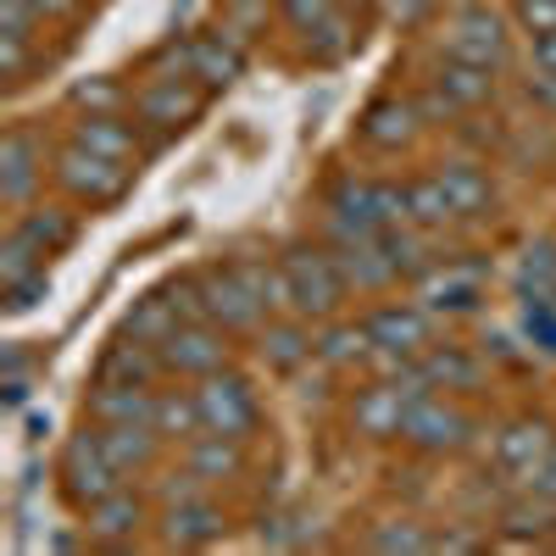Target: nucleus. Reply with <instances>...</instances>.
I'll use <instances>...</instances> for the list:
<instances>
[{"label": "nucleus", "mask_w": 556, "mask_h": 556, "mask_svg": "<svg viewBox=\"0 0 556 556\" xmlns=\"http://www.w3.org/2000/svg\"><path fill=\"white\" fill-rule=\"evenodd\" d=\"M278 273H285V312H295L306 323H329L351 301V285H345L329 240H290L278 251Z\"/></svg>", "instance_id": "f257e3e1"}, {"label": "nucleus", "mask_w": 556, "mask_h": 556, "mask_svg": "<svg viewBox=\"0 0 556 556\" xmlns=\"http://www.w3.org/2000/svg\"><path fill=\"white\" fill-rule=\"evenodd\" d=\"M479 440V417L462 395L445 390H424L406 406V424H401V445L417 456H462Z\"/></svg>", "instance_id": "f03ea898"}, {"label": "nucleus", "mask_w": 556, "mask_h": 556, "mask_svg": "<svg viewBox=\"0 0 556 556\" xmlns=\"http://www.w3.org/2000/svg\"><path fill=\"white\" fill-rule=\"evenodd\" d=\"M323 217L384 235V228L406 223V184L401 178H374V173H340L329 190H323Z\"/></svg>", "instance_id": "7ed1b4c3"}, {"label": "nucleus", "mask_w": 556, "mask_h": 556, "mask_svg": "<svg viewBox=\"0 0 556 556\" xmlns=\"http://www.w3.org/2000/svg\"><path fill=\"white\" fill-rule=\"evenodd\" d=\"M134 173L128 162H112L101 151H84V146H56V162H51V178H56V190L62 201H73L78 212H106L117 206L128 190H134Z\"/></svg>", "instance_id": "20e7f679"}, {"label": "nucleus", "mask_w": 556, "mask_h": 556, "mask_svg": "<svg viewBox=\"0 0 556 556\" xmlns=\"http://www.w3.org/2000/svg\"><path fill=\"white\" fill-rule=\"evenodd\" d=\"M323 240H329V251H334V262L345 273V285H351V295L374 301V295H395L401 290V267H395L384 235H374V228H345V223L323 217Z\"/></svg>", "instance_id": "39448f33"}, {"label": "nucleus", "mask_w": 556, "mask_h": 556, "mask_svg": "<svg viewBox=\"0 0 556 556\" xmlns=\"http://www.w3.org/2000/svg\"><path fill=\"white\" fill-rule=\"evenodd\" d=\"M206 106V89L195 78H184V73H151L146 84L134 89V101H128V117L146 128L151 146H162V139L184 134Z\"/></svg>", "instance_id": "423d86ee"}, {"label": "nucleus", "mask_w": 556, "mask_h": 556, "mask_svg": "<svg viewBox=\"0 0 556 556\" xmlns=\"http://www.w3.org/2000/svg\"><path fill=\"white\" fill-rule=\"evenodd\" d=\"M117 484H128V479L112 468L96 424H84L78 434L62 440V451H56V490H62V501L73 506V513H89V506H96L101 495H112Z\"/></svg>", "instance_id": "0eeeda50"}, {"label": "nucleus", "mask_w": 556, "mask_h": 556, "mask_svg": "<svg viewBox=\"0 0 556 556\" xmlns=\"http://www.w3.org/2000/svg\"><path fill=\"white\" fill-rule=\"evenodd\" d=\"M195 401H201V424L206 434H228V440H256L262 424H267V412H262V395L256 384L240 374V367H223V374L201 379L195 384Z\"/></svg>", "instance_id": "6e6552de"}, {"label": "nucleus", "mask_w": 556, "mask_h": 556, "mask_svg": "<svg viewBox=\"0 0 556 556\" xmlns=\"http://www.w3.org/2000/svg\"><path fill=\"white\" fill-rule=\"evenodd\" d=\"M362 329H367V340H374V356H401V362H417L440 334V317L424 306V301H374L362 312ZM367 356V362H374Z\"/></svg>", "instance_id": "1a4fd4ad"}, {"label": "nucleus", "mask_w": 556, "mask_h": 556, "mask_svg": "<svg viewBox=\"0 0 556 556\" xmlns=\"http://www.w3.org/2000/svg\"><path fill=\"white\" fill-rule=\"evenodd\" d=\"M51 162H56L51 139H45L34 123H12L7 134H0V206H7V212L34 206Z\"/></svg>", "instance_id": "9d476101"}, {"label": "nucleus", "mask_w": 556, "mask_h": 556, "mask_svg": "<svg viewBox=\"0 0 556 556\" xmlns=\"http://www.w3.org/2000/svg\"><path fill=\"white\" fill-rule=\"evenodd\" d=\"M445 56H462V62L506 73V62H513V12H495L490 0L456 7V17L445 28Z\"/></svg>", "instance_id": "9b49d317"}, {"label": "nucleus", "mask_w": 556, "mask_h": 556, "mask_svg": "<svg viewBox=\"0 0 556 556\" xmlns=\"http://www.w3.org/2000/svg\"><path fill=\"white\" fill-rule=\"evenodd\" d=\"M412 295L424 301L440 323H462V317H479L490 301V278L479 262H462V256H440L424 278L412 285Z\"/></svg>", "instance_id": "f8f14e48"}, {"label": "nucleus", "mask_w": 556, "mask_h": 556, "mask_svg": "<svg viewBox=\"0 0 556 556\" xmlns=\"http://www.w3.org/2000/svg\"><path fill=\"white\" fill-rule=\"evenodd\" d=\"M162 367L178 384H201V379L223 374V367H235V334L206 323V317L178 323V329L162 340Z\"/></svg>", "instance_id": "ddd939ff"}, {"label": "nucleus", "mask_w": 556, "mask_h": 556, "mask_svg": "<svg viewBox=\"0 0 556 556\" xmlns=\"http://www.w3.org/2000/svg\"><path fill=\"white\" fill-rule=\"evenodd\" d=\"M84 518V540L101 545V551H134L139 534H146L156 523V501L151 490H134V484H117L112 495H101Z\"/></svg>", "instance_id": "4468645a"}, {"label": "nucleus", "mask_w": 556, "mask_h": 556, "mask_svg": "<svg viewBox=\"0 0 556 556\" xmlns=\"http://www.w3.org/2000/svg\"><path fill=\"white\" fill-rule=\"evenodd\" d=\"M551 451H556V429H551V417H534V412L506 417V424L495 429V440H490L495 473H501V479H513L518 490L534 484V473L545 468V456H551Z\"/></svg>", "instance_id": "2eb2a0df"}, {"label": "nucleus", "mask_w": 556, "mask_h": 556, "mask_svg": "<svg viewBox=\"0 0 556 556\" xmlns=\"http://www.w3.org/2000/svg\"><path fill=\"white\" fill-rule=\"evenodd\" d=\"M434 178H440V190H445V201H451L456 228L495 223V212H501V184H495V173H490L484 156H451V162L434 167Z\"/></svg>", "instance_id": "dca6fc26"}, {"label": "nucleus", "mask_w": 556, "mask_h": 556, "mask_svg": "<svg viewBox=\"0 0 556 556\" xmlns=\"http://www.w3.org/2000/svg\"><path fill=\"white\" fill-rule=\"evenodd\" d=\"M223 534H228V513H223L217 490L156 506V540H162L167 551H201V545H212V540H223Z\"/></svg>", "instance_id": "f3484780"}, {"label": "nucleus", "mask_w": 556, "mask_h": 556, "mask_svg": "<svg viewBox=\"0 0 556 556\" xmlns=\"http://www.w3.org/2000/svg\"><path fill=\"white\" fill-rule=\"evenodd\" d=\"M429 128L424 106L406 101V96H379V101H367V112L356 117V139L374 156H401L417 146V134Z\"/></svg>", "instance_id": "a211bd4d"}, {"label": "nucleus", "mask_w": 556, "mask_h": 556, "mask_svg": "<svg viewBox=\"0 0 556 556\" xmlns=\"http://www.w3.org/2000/svg\"><path fill=\"white\" fill-rule=\"evenodd\" d=\"M417 374H424L429 390H445V395H479L490 384V356L484 345H462V340H434L424 356H417Z\"/></svg>", "instance_id": "6ab92c4d"}, {"label": "nucleus", "mask_w": 556, "mask_h": 556, "mask_svg": "<svg viewBox=\"0 0 556 556\" xmlns=\"http://www.w3.org/2000/svg\"><path fill=\"white\" fill-rule=\"evenodd\" d=\"M251 340H256V362L267 367V374H278V379H295L306 362H317V323H306L295 312L267 317Z\"/></svg>", "instance_id": "aec40b11"}, {"label": "nucleus", "mask_w": 556, "mask_h": 556, "mask_svg": "<svg viewBox=\"0 0 556 556\" xmlns=\"http://www.w3.org/2000/svg\"><path fill=\"white\" fill-rule=\"evenodd\" d=\"M67 139H73V146H84V151L112 156V162H128V167H139V162H146V151H151L146 128H139L128 112H78L73 128H67Z\"/></svg>", "instance_id": "412c9836"}, {"label": "nucleus", "mask_w": 556, "mask_h": 556, "mask_svg": "<svg viewBox=\"0 0 556 556\" xmlns=\"http://www.w3.org/2000/svg\"><path fill=\"white\" fill-rule=\"evenodd\" d=\"M184 73H190L206 96H212V89L240 84V73H245V45L212 23V28H201V34L184 39Z\"/></svg>", "instance_id": "4be33fe9"}, {"label": "nucleus", "mask_w": 556, "mask_h": 556, "mask_svg": "<svg viewBox=\"0 0 556 556\" xmlns=\"http://www.w3.org/2000/svg\"><path fill=\"white\" fill-rule=\"evenodd\" d=\"M7 228H12V235H17L39 262H51V256L73 251V240H78V206H73V201H34V206L12 212Z\"/></svg>", "instance_id": "5701e85b"}, {"label": "nucleus", "mask_w": 556, "mask_h": 556, "mask_svg": "<svg viewBox=\"0 0 556 556\" xmlns=\"http://www.w3.org/2000/svg\"><path fill=\"white\" fill-rule=\"evenodd\" d=\"M89 379H96V384H134V390H156V384H167V367H162V351H156V345L117 334V340L96 356V374H89Z\"/></svg>", "instance_id": "b1692460"}, {"label": "nucleus", "mask_w": 556, "mask_h": 556, "mask_svg": "<svg viewBox=\"0 0 556 556\" xmlns=\"http://www.w3.org/2000/svg\"><path fill=\"white\" fill-rule=\"evenodd\" d=\"M96 434H101V445H106V456H112V468L134 484V479H151L156 468H162V451H167V440L151 429V424H96Z\"/></svg>", "instance_id": "393cba45"}, {"label": "nucleus", "mask_w": 556, "mask_h": 556, "mask_svg": "<svg viewBox=\"0 0 556 556\" xmlns=\"http://www.w3.org/2000/svg\"><path fill=\"white\" fill-rule=\"evenodd\" d=\"M178 462L190 468L206 490H223V484H240L251 456H245V440H228V434H195L190 445H178Z\"/></svg>", "instance_id": "a878e982"}, {"label": "nucleus", "mask_w": 556, "mask_h": 556, "mask_svg": "<svg viewBox=\"0 0 556 556\" xmlns=\"http://www.w3.org/2000/svg\"><path fill=\"white\" fill-rule=\"evenodd\" d=\"M434 96L451 106V112H479L501 96V73L495 67H479V62H462V56H445L434 67Z\"/></svg>", "instance_id": "bb28decb"}, {"label": "nucleus", "mask_w": 556, "mask_h": 556, "mask_svg": "<svg viewBox=\"0 0 556 556\" xmlns=\"http://www.w3.org/2000/svg\"><path fill=\"white\" fill-rule=\"evenodd\" d=\"M156 390H134V384H96L84 390V424H151Z\"/></svg>", "instance_id": "cd10ccee"}, {"label": "nucleus", "mask_w": 556, "mask_h": 556, "mask_svg": "<svg viewBox=\"0 0 556 556\" xmlns=\"http://www.w3.org/2000/svg\"><path fill=\"white\" fill-rule=\"evenodd\" d=\"M367 356H374V340H367L362 317H329L317 323V367L323 374H345V367H362Z\"/></svg>", "instance_id": "c85d7f7f"}, {"label": "nucleus", "mask_w": 556, "mask_h": 556, "mask_svg": "<svg viewBox=\"0 0 556 556\" xmlns=\"http://www.w3.org/2000/svg\"><path fill=\"white\" fill-rule=\"evenodd\" d=\"M151 429H156V434H162L167 445H190L195 434H206L195 390H178V379L156 384V406H151Z\"/></svg>", "instance_id": "c756f323"}, {"label": "nucleus", "mask_w": 556, "mask_h": 556, "mask_svg": "<svg viewBox=\"0 0 556 556\" xmlns=\"http://www.w3.org/2000/svg\"><path fill=\"white\" fill-rule=\"evenodd\" d=\"M356 45H362V34H356V17H351L345 0H340V7H334L329 17H323L317 28H306V34H301V51H306L312 62H323V67H329V62H345V56L356 51Z\"/></svg>", "instance_id": "7c9ffc66"}, {"label": "nucleus", "mask_w": 556, "mask_h": 556, "mask_svg": "<svg viewBox=\"0 0 556 556\" xmlns=\"http://www.w3.org/2000/svg\"><path fill=\"white\" fill-rule=\"evenodd\" d=\"M513 290H518V301L556 295V240H551V235H540V240H529V245L518 251V262H513Z\"/></svg>", "instance_id": "2f4dec72"}, {"label": "nucleus", "mask_w": 556, "mask_h": 556, "mask_svg": "<svg viewBox=\"0 0 556 556\" xmlns=\"http://www.w3.org/2000/svg\"><path fill=\"white\" fill-rule=\"evenodd\" d=\"M406 184V223L412 228H429V235H445V228H456L451 217V201L440 190L434 173H417V178H401Z\"/></svg>", "instance_id": "473e14b6"}, {"label": "nucleus", "mask_w": 556, "mask_h": 556, "mask_svg": "<svg viewBox=\"0 0 556 556\" xmlns=\"http://www.w3.org/2000/svg\"><path fill=\"white\" fill-rule=\"evenodd\" d=\"M501 529L513 540H540L556 529V495H540V490H523L501 506Z\"/></svg>", "instance_id": "72a5a7b5"}, {"label": "nucleus", "mask_w": 556, "mask_h": 556, "mask_svg": "<svg viewBox=\"0 0 556 556\" xmlns=\"http://www.w3.org/2000/svg\"><path fill=\"white\" fill-rule=\"evenodd\" d=\"M178 323H184V317L173 312L167 290H151V295H139V301H134V312L123 317V334H128V340H146V345H156V351H162V340L178 329Z\"/></svg>", "instance_id": "f704fd0d"}, {"label": "nucleus", "mask_w": 556, "mask_h": 556, "mask_svg": "<svg viewBox=\"0 0 556 556\" xmlns=\"http://www.w3.org/2000/svg\"><path fill=\"white\" fill-rule=\"evenodd\" d=\"M273 17H278V0H223V7H217V28H223V34H235L245 51L267 34Z\"/></svg>", "instance_id": "c9c22d12"}, {"label": "nucleus", "mask_w": 556, "mask_h": 556, "mask_svg": "<svg viewBox=\"0 0 556 556\" xmlns=\"http://www.w3.org/2000/svg\"><path fill=\"white\" fill-rule=\"evenodd\" d=\"M262 545H273V551H306V545H317V518L301 513V506L267 513L262 518Z\"/></svg>", "instance_id": "e433bc0d"}, {"label": "nucleus", "mask_w": 556, "mask_h": 556, "mask_svg": "<svg viewBox=\"0 0 556 556\" xmlns=\"http://www.w3.org/2000/svg\"><path fill=\"white\" fill-rule=\"evenodd\" d=\"M128 101H134V89H123L117 78H84V84L67 89L73 117L78 112H128Z\"/></svg>", "instance_id": "4c0bfd02"}, {"label": "nucleus", "mask_w": 556, "mask_h": 556, "mask_svg": "<svg viewBox=\"0 0 556 556\" xmlns=\"http://www.w3.org/2000/svg\"><path fill=\"white\" fill-rule=\"evenodd\" d=\"M518 329H523L529 351H540V356H556V295H534V301H523Z\"/></svg>", "instance_id": "58836bf2"}, {"label": "nucleus", "mask_w": 556, "mask_h": 556, "mask_svg": "<svg viewBox=\"0 0 556 556\" xmlns=\"http://www.w3.org/2000/svg\"><path fill=\"white\" fill-rule=\"evenodd\" d=\"M362 545H367V551H434V534H429L424 523H412V518H390V523H379V529H367Z\"/></svg>", "instance_id": "ea45409f"}, {"label": "nucleus", "mask_w": 556, "mask_h": 556, "mask_svg": "<svg viewBox=\"0 0 556 556\" xmlns=\"http://www.w3.org/2000/svg\"><path fill=\"white\" fill-rule=\"evenodd\" d=\"M45 267H51V262H39V256L12 235V228L0 235V285H12V278H28V273H45Z\"/></svg>", "instance_id": "a19ab883"}, {"label": "nucleus", "mask_w": 556, "mask_h": 556, "mask_svg": "<svg viewBox=\"0 0 556 556\" xmlns=\"http://www.w3.org/2000/svg\"><path fill=\"white\" fill-rule=\"evenodd\" d=\"M513 28L529 39L556 34V0H513Z\"/></svg>", "instance_id": "79ce46f5"}, {"label": "nucleus", "mask_w": 556, "mask_h": 556, "mask_svg": "<svg viewBox=\"0 0 556 556\" xmlns=\"http://www.w3.org/2000/svg\"><path fill=\"white\" fill-rule=\"evenodd\" d=\"M28 390H34V367H28L23 345H7V384H0V395H7V406L17 412L28 401Z\"/></svg>", "instance_id": "37998d69"}, {"label": "nucleus", "mask_w": 556, "mask_h": 556, "mask_svg": "<svg viewBox=\"0 0 556 556\" xmlns=\"http://www.w3.org/2000/svg\"><path fill=\"white\" fill-rule=\"evenodd\" d=\"M190 495H206V484H201L190 468H184V462H178V468H167V473L151 484V501H156V506H167V501H190Z\"/></svg>", "instance_id": "c03bdc74"}, {"label": "nucleus", "mask_w": 556, "mask_h": 556, "mask_svg": "<svg viewBox=\"0 0 556 556\" xmlns=\"http://www.w3.org/2000/svg\"><path fill=\"white\" fill-rule=\"evenodd\" d=\"M7 290V312L12 317H23L39 295H51V273H28V278H12V285H0Z\"/></svg>", "instance_id": "a18cd8bd"}, {"label": "nucleus", "mask_w": 556, "mask_h": 556, "mask_svg": "<svg viewBox=\"0 0 556 556\" xmlns=\"http://www.w3.org/2000/svg\"><path fill=\"white\" fill-rule=\"evenodd\" d=\"M523 96H529V106H534V112L556 117V73H545V67H529V78H523Z\"/></svg>", "instance_id": "49530a36"}, {"label": "nucleus", "mask_w": 556, "mask_h": 556, "mask_svg": "<svg viewBox=\"0 0 556 556\" xmlns=\"http://www.w3.org/2000/svg\"><path fill=\"white\" fill-rule=\"evenodd\" d=\"M28 7L45 17V28H51V23H73V17H84L89 0H28Z\"/></svg>", "instance_id": "de8ad7c7"}, {"label": "nucleus", "mask_w": 556, "mask_h": 556, "mask_svg": "<svg viewBox=\"0 0 556 556\" xmlns=\"http://www.w3.org/2000/svg\"><path fill=\"white\" fill-rule=\"evenodd\" d=\"M534 67L556 73V34H540V39H534Z\"/></svg>", "instance_id": "09e8293b"}, {"label": "nucleus", "mask_w": 556, "mask_h": 556, "mask_svg": "<svg viewBox=\"0 0 556 556\" xmlns=\"http://www.w3.org/2000/svg\"><path fill=\"white\" fill-rule=\"evenodd\" d=\"M484 540H473V534H434V551H479Z\"/></svg>", "instance_id": "8fccbe9b"}, {"label": "nucleus", "mask_w": 556, "mask_h": 556, "mask_svg": "<svg viewBox=\"0 0 556 556\" xmlns=\"http://www.w3.org/2000/svg\"><path fill=\"white\" fill-rule=\"evenodd\" d=\"M529 490H540V495H556V451L545 456V468L534 473V484H529Z\"/></svg>", "instance_id": "3c124183"}]
</instances>
